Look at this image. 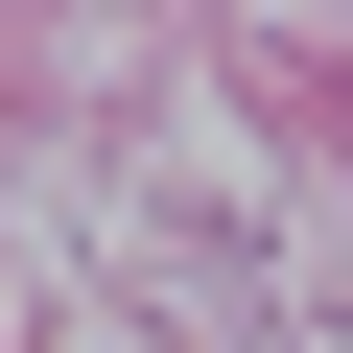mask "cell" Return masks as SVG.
<instances>
[]
</instances>
